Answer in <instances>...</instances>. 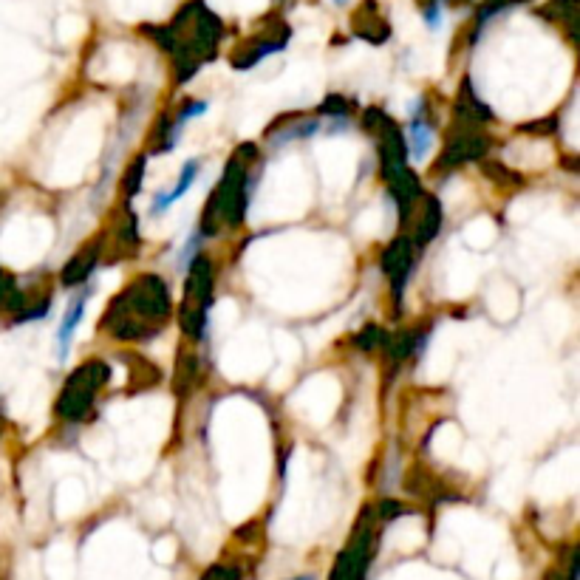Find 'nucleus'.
Listing matches in <instances>:
<instances>
[{
	"label": "nucleus",
	"instance_id": "f257e3e1",
	"mask_svg": "<svg viewBox=\"0 0 580 580\" xmlns=\"http://www.w3.org/2000/svg\"><path fill=\"white\" fill-rule=\"evenodd\" d=\"M196 176H199V162H187L182 170V176H179V182H176V187H173V190H167V193H162V196H156V201L150 204V213H165L167 207H173V204L182 199L184 193L193 187Z\"/></svg>",
	"mask_w": 580,
	"mask_h": 580
},
{
	"label": "nucleus",
	"instance_id": "f03ea898",
	"mask_svg": "<svg viewBox=\"0 0 580 580\" xmlns=\"http://www.w3.org/2000/svg\"><path fill=\"white\" fill-rule=\"evenodd\" d=\"M83 315H85V295L68 306L66 317H63V323H60V329H57V357H60V360H66L68 348H71V337L77 332V326L83 323Z\"/></svg>",
	"mask_w": 580,
	"mask_h": 580
},
{
	"label": "nucleus",
	"instance_id": "7ed1b4c3",
	"mask_svg": "<svg viewBox=\"0 0 580 580\" xmlns=\"http://www.w3.org/2000/svg\"><path fill=\"white\" fill-rule=\"evenodd\" d=\"M431 148H433L431 128L414 125V131H411V153H414L416 159H422V156H428V150Z\"/></svg>",
	"mask_w": 580,
	"mask_h": 580
},
{
	"label": "nucleus",
	"instance_id": "20e7f679",
	"mask_svg": "<svg viewBox=\"0 0 580 580\" xmlns=\"http://www.w3.org/2000/svg\"><path fill=\"white\" fill-rule=\"evenodd\" d=\"M334 3H346V0H334Z\"/></svg>",
	"mask_w": 580,
	"mask_h": 580
}]
</instances>
